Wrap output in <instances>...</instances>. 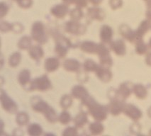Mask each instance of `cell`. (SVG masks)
I'll return each instance as SVG.
<instances>
[{"instance_id":"6da1fadb","label":"cell","mask_w":151,"mask_h":136,"mask_svg":"<svg viewBox=\"0 0 151 136\" xmlns=\"http://www.w3.org/2000/svg\"><path fill=\"white\" fill-rule=\"evenodd\" d=\"M83 105L87 106L89 114L92 116L96 121H103L106 120L108 115V108L99 104L96 102L92 97L88 95L82 100Z\"/></svg>"},{"instance_id":"db71d44e","label":"cell","mask_w":151,"mask_h":136,"mask_svg":"<svg viewBox=\"0 0 151 136\" xmlns=\"http://www.w3.org/2000/svg\"><path fill=\"white\" fill-rule=\"evenodd\" d=\"M150 135H151V130H150Z\"/></svg>"},{"instance_id":"5bb4252c","label":"cell","mask_w":151,"mask_h":136,"mask_svg":"<svg viewBox=\"0 0 151 136\" xmlns=\"http://www.w3.org/2000/svg\"><path fill=\"white\" fill-rule=\"evenodd\" d=\"M114 31L112 28L108 25H104L100 30V39L103 43H110L112 41Z\"/></svg>"},{"instance_id":"681fc988","label":"cell","mask_w":151,"mask_h":136,"mask_svg":"<svg viewBox=\"0 0 151 136\" xmlns=\"http://www.w3.org/2000/svg\"><path fill=\"white\" fill-rule=\"evenodd\" d=\"M147 8H151V0H147Z\"/></svg>"},{"instance_id":"8d00e7d4","label":"cell","mask_w":151,"mask_h":136,"mask_svg":"<svg viewBox=\"0 0 151 136\" xmlns=\"http://www.w3.org/2000/svg\"><path fill=\"white\" fill-rule=\"evenodd\" d=\"M19 6L24 9H28L31 7L33 4V0H18Z\"/></svg>"},{"instance_id":"e0dca14e","label":"cell","mask_w":151,"mask_h":136,"mask_svg":"<svg viewBox=\"0 0 151 136\" xmlns=\"http://www.w3.org/2000/svg\"><path fill=\"white\" fill-rule=\"evenodd\" d=\"M89 95L88 92L84 87L80 86V85H77L75 86L72 89V96L74 98L82 100Z\"/></svg>"},{"instance_id":"603a6c76","label":"cell","mask_w":151,"mask_h":136,"mask_svg":"<svg viewBox=\"0 0 151 136\" xmlns=\"http://www.w3.org/2000/svg\"><path fill=\"white\" fill-rule=\"evenodd\" d=\"M87 122H88V118H87V114L85 112L78 113L74 119V123H75L76 127L80 128H82L84 125L87 124Z\"/></svg>"},{"instance_id":"f5cc1de1","label":"cell","mask_w":151,"mask_h":136,"mask_svg":"<svg viewBox=\"0 0 151 136\" xmlns=\"http://www.w3.org/2000/svg\"><path fill=\"white\" fill-rule=\"evenodd\" d=\"M150 21V29H151V21Z\"/></svg>"},{"instance_id":"7a4b0ae2","label":"cell","mask_w":151,"mask_h":136,"mask_svg":"<svg viewBox=\"0 0 151 136\" xmlns=\"http://www.w3.org/2000/svg\"><path fill=\"white\" fill-rule=\"evenodd\" d=\"M31 102L33 109L36 112L43 113L49 122L54 123L58 121L55 110L41 98L38 97H33L31 99Z\"/></svg>"},{"instance_id":"bcb514c9","label":"cell","mask_w":151,"mask_h":136,"mask_svg":"<svg viewBox=\"0 0 151 136\" xmlns=\"http://www.w3.org/2000/svg\"><path fill=\"white\" fill-rule=\"evenodd\" d=\"M146 17L148 21H151V8H147V12H146Z\"/></svg>"},{"instance_id":"d6a6232c","label":"cell","mask_w":151,"mask_h":136,"mask_svg":"<svg viewBox=\"0 0 151 136\" xmlns=\"http://www.w3.org/2000/svg\"><path fill=\"white\" fill-rule=\"evenodd\" d=\"M60 106L63 109H68L73 104V98L71 96L65 94L60 99Z\"/></svg>"},{"instance_id":"f35d334b","label":"cell","mask_w":151,"mask_h":136,"mask_svg":"<svg viewBox=\"0 0 151 136\" xmlns=\"http://www.w3.org/2000/svg\"><path fill=\"white\" fill-rule=\"evenodd\" d=\"M122 0H109V4L111 8L114 10L122 7Z\"/></svg>"},{"instance_id":"7c38bea8","label":"cell","mask_w":151,"mask_h":136,"mask_svg":"<svg viewBox=\"0 0 151 136\" xmlns=\"http://www.w3.org/2000/svg\"><path fill=\"white\" fill-rule=\"evenodd\" d=\"M112 51L118 56H124L126 53V46L123 40L118 39L109 43Z\"/></svg>"},{"instance_id":"11a10c76","label":"cell","mask_w":151,"mask_h":136,"mask_svg":"<svg viewBox=\"0 0 151 136\" xmlns=\"http://www.w3.org/2000/svg\"><path fill=\"white\" fill-rule=\"evenodd\" d=\"M15 1H18V0H15Z\"/></svg>"},{"instance_id":"83f0119b","label":"cell","mask_w":151,"mask_h":136,"mask_svg":"<svg viewBox=\"0 0 151 136\" xmlns=\"http://www.w3.org/2000/svg\"><path fill=\"white\" fill-rule=\"evenodd\" d=\"M16 121L20 126H24V125H27L29 121V116L27 113L25 112H21L17 114V118H16Z\"/></svg>"},{"instance_id":"f907efd6","label":"cell","mask_w":151,"mask_h":136,"mask_svg":"<svg viewBox=\"0 0 151 136\" xmlns=\"http://www.w3.org/2000/svg\"><path fill=\"white\" fill-rule=\"evenodd\" d=\"M147 113H148L149 117L151 118V107H150V109H149L148 111H147Z\"/></svg>"},{"instance_id":"9a60e30c","label":"cell","mask_w":151,"mask_h":136,"mask_svg":"<svg viewBox=\"0 0 151 136\" xmlns=\"http://www.w3.org/2000/svg\"><path fill=\"white\" fill-rule=\"evenodd\" d=\"M50 12L56 18L63 19L68 13V7L67 4H58L51 9Z\"/></svg>"},{"instance_id":"484cf974","label":"cell","mask_w":151,"mask_h":136,"mask_svg":"<svg viewBox=\"0 0 151 136\" xmlns=\"http://www.w3.org/2000/svg\"><path fill=\"white\" fill-rule=\"evenodd\" d=\"M150 29V21L147 19H146V20H144L140 23L138 29L136 30V32L140 37L143 38L144 35L146 34Z\"/></svg>"},{"instance_id":"52a82bcc","label":"cell","mask_w":151,"mask_h":136,"mask_svg":"<svg viewBox=\"0 0 151 136\" xmlns=\"http://www.w3.org/2000/svg\"><path fill=\"white\" fill-rule=\"evenodd\" d=\"M1 103L3 109L9 113H15L18 110L17 105L3 90L1 91Z\"/></svg>"},{"instance_id":"f1b7e54d","label":"cell","mask_w":151,"mask_h":136,"mask_svg":"<svg viewBox=\"0 0 151 136\" xmlns=\"http://www.w3.org/2000/svg\"><path fill=\"white\" fill-rule=\"evenodd\" d=\"M19 48L22 50H27L31 47V39L29 36H24L18 43Z\"/></svg>"},{"instance_id":"ee69618b","label":"cell","mask_w":151,"mask_h":136,"mask_svg":"<svg viewBox=\"0 0 151 136\" xmlns=\"http://www.w3.org/2000/svg\"><path fill=\"white\" fill-rule=\"evenodd\" d=\"M78 78L79 81H80L81 82H85L87 81V79H88V76L86 74V73H80L78 75Z\"/></svg>"},{"instance_id":"5b68a950","label":"cell","mask_w":151,"mask_h":136,"mask_svg":"<svg viewBox=\"0 0 151 136\" xmlns=\"http://www.w3.org/2000/svg\"><path fill=\"white\" fill-rule=\"evenodd\" d=\"M31 36L33 39L41 44H44L47 42V36L45 35L44 26L41 21H36L33 24Z\"/></svg>"},{"instance_id":"e575fe53","label":"cell","mask_w":151,"mask_h":136,"mask_svg":"<svg viewBox=\"0 0 151 136\" xmlns=\"http://www.w3.org/2000/svg\"><path fill=\"white\" fill-rule=\"evenodd\" d=\"M70 17H71L73 20L78 21L80 20L82 17H83V12L81 10V8L77 7L70 11Z\"/></svg>"},{"instance_id":"2e32d148","label":"cell","mask_w":151,"mask_h":136,"mask_svg":"<svg viewBox=\"0 0 151 136\" xmlns=\"http://www.w3.org/2000/svg\"><path fill=\"white\" fill-rule=\"evenodd\" d=\"M88 16L90 19L97 21H103L106 17L105 12L103 9L97 7L89 8L88 9Z\"/></svg>"},{"instance_id":"d590c367","label":"cell","mask_w":151,"mask_h":136,"mask_svg":"<svg viewBox=\"0 0 151 136\" xmlns=\"http://www.w3.org/2000/svg\"><path fill=\"white\" fill-rule=\"evenodd\" d=\"M70 120H71V117H70V113L67 111H63L61 113L58 118L60 123H62L63 125H67L68 123H69Z\"/></svg>"},{"instance_id":"44dd1931","label":"cell","mask_w":151,"mask_h":136,"mask_svg":"<svg viewBox=\"0 0 151 136\" xmlns=\"http://www.w3.org/2000/svg\"><path fill=\"white\" fill-rule=\"evenodd\" d=\"M29 55L33 60H39L43 56V50L42 48L39 45H35V46H31L29 48Z\"/></svg>"},{"instance_id":"8992f818","label":"cell","mask_w":151,"mask_h":136,"mask_svg":"<svg viewBox=\"0 0 151 136\" xmlns=\"http://www.w3.org/2000/svg\"><path fill=\"white\" fill-rule=\"evenodd\" d=\"M124 101V100H122L119 98L111 99L110 104L107 106L109 112L115 116L122 113L124 111L126 105Z\"/></svg>"},{"instance_id":"7402d4cb","label":"cell","mask_w":151,"mask_h":136,"mask_svg":"<svg viewBox=\"0 0 151 136\" xmlns=\"http://www.w3.org/2000/svg\"><path fill=\"white\" fill-rule=\"evenodd\" d=\"M97 44L92 41H85L80 45V49L87 53H96Z\"/></svg>"},{"instance_id":"60d3db41","label":"cell","mask_w":151,"mask_h":136,"mask_svg":"<svg viewBox=\"0 0 151 136\" xmlns=\"http://www.w3.org/2000/svg\"><path fill=\"white\" fill-rule=\"evenodd\" d=\"M8 11L9 7L7 4H5L4 2H1L0 4V16H1V18H3L5 15H6Z\"/></svg>"},{"instance_id":"30bf717a","label":"cell","mask_w":151,"mask_h":136,"mask_svg":"<svg viewBox=\"0 0 151 136\" xmlns=\"http://www.w3.org/2000/svg\"><path fill=\"white\" fill-rule=\"evenodd\" d=\"M70 45L71 43L68 38H63V39H58L55 48V53L59 57H65L68 53V50Z\"/></svg>"},{"instance_id":"836d02e7","label":"cell","mask_w":151,"mask_h":136,"mask_svg":"<svg viewBox=\"0 0 151 136\" xmlns=\"http://www.w3.org/2000/svg\"><path fill=\"white\" fill-rule=\"evenodd\" d=\"M97 67L98 64H96L95 62L91 59H88L84 62V69L87 72H95Z\"/></svg>"},{"instance_id":"c3c4849f","label":"cell","mask_w":151,"mask_h":136,"mask_svg":"<svg viewBox=\"0 0 151 136\" xmlns=\"http://www.w3.org/2000/svg\"><path fill=\"white\" fill-rule=\"evenodd\" d=\"M63 1L65 4L70 5L71 4H73L74 1H75V0H63Z\"/></svg>"},{"instance_id":"8fae6325","label":"cell","mask_w":151,"mask_h":136,"mask_svg":"<svg viewBox=\"0 0 151 136\" xmlns=\"http://www.w3.org/2000/svg\"><path fill=\"white\" fill-rule=\"evenodd\" d=\"M133 85L131 82H124L121 84L117 90V96L118 98L125 100L131 96L133 92Z\"/></svg>"},{"instance_id":"ba28073f","label":"cell","mask_w":151,"mask_h":136,"mask_svg":"<svg viewBox=\"0 0 151 136\" xmlns=\"http://www.w3.org/2000/svg\"><path fill=\"white\" fill-rule=\"evenodd\" d=\"M123 113L134 121H138L143 116L142 111L137 106L131 104H126Z\"/></svg>"},{"instance_id":"7bdbcfd3","label":"cell","mask_w":151,"mask_h":136,"mask_svg":"<svg viewBox=\"0 0 151 136\" xmlns=\"http://www.w3.org/2000/svg\"><path fill=\"white\" fill-rule=\"evenodd\" d=\"M74 3L79 8H84L87 6V0H75Z\"/></svg>"},{"instance_id":"ab89813d","label":"cell","mask_w":151,"mask_h":136,"mask_svg":"<svg viewBox=\"0 0 151 136\" xmlns=\"http://www.w3.org/2000/svg\"><path fill=\"white\" fill-rule=\"evenodd\" d=\"M78 134L77 129L73 127H69V128H66L63 132V135H77Z\"/></svg>"},{"instance_id":"d6986e66","label":"cell","mask_w":151,"mask_h":136,"mask_svg":"<svg viewBox=\"0 0 151 136\" xmlns=\"http://www.w3.org/2000/svg\"><path fill=\"white\" fill-rule=\"evenodd\" d=\"M63 67L68 72H78L80 69V64L75 59H68L63 63Z\"/></svg>"},{"instance_id":"1f68e13d","label":"cell","mask_w":151,"mask_h":136,"mask_svg":"<svg viewBox=\"0 0 151 136\" xmlns=\"http://www.w3.org/2000/svg\"><path fill=\"white\" fill-rule=\"evenodd\" d=\"M147 50H148V46L144 43L143 40L138 42L136 44V53L138 55H144L147 53Z\"/></svg>"},{"instance_id":"b9f144b4","label":"cell","mask_w":151,"mask_h":136,"mask_svg":"<svg viewBox=\"0 0 151 136\" xmlns=\"http://www.w3.org/2000/svg\"><path fill=\"white\" fill-rule=\"evenodd\" d=\"M12 31L17 34L22 33L24 31V26L19 23H15V24H12Z\"/></svg>"},{"instance_id":"f546056e","label":"cell","mask_w":151,"mask_h":136,"mask_svg":"<svg viewBox=\"0 0 151 136\" xmlns=\"http://www.w3.org/2000/svg\"><path fill=\"white\" fill-rule=\"evenodd\" d=\"M22 60V55L19 53H14L10 56L9 59V64L12 67L18 66Z\"/></svg>"},{"instance_id":"277c9868","label":"cell","mask_w":151,"mask_h":136,"mask_svg":"<svg viewBox=\"0 0 151 136\" xmlns=\"http://www.w3.org/2000/svg\"><path fill=\"white\" fill-rule=\"evenodd\" d=\"M119 33L123 38H125L131 43L136 44L138 42L143 40V38L137 34L136 31H133L129 26L126 24H122L119 27Z\"/></svg>"},{"instance_id":"74e56055","label":"cell","mask_w":151,"mask_h":136,"mask_svg":"<svg viewBox=\"0 0 151 136\" xmlns=\"http://www.w3.org/2000/svg\"><path fill=\"white\" fill-rule=\"evenodd\" d=\"M0 29L1 32H8L9 31H12V24H9L8 22L1 21L0 24Z\"/></svg>"},{"instance_id":"816d5d0a","label":"cell","mask_w":151,"mask_h":136,"mask_svg":"<svg viewBox=\"0 0 151 136\" xmlns=\"http://www.w3.org/2000/svg\"><path fill=\"white\" fill-rule=\"evenodd\" d=\"M148 46H149V48H150V49H151V38L150 39V41H149V43H148Z\"/></svg>"},{"instance_id":"7dc6e473","label":"cell","mask_w":151,"mask_h":136,"mask_svg":"<svg viewBox=\"0 0 151 136\" xmlns=\"http://www.w3.org/2000/svg\"><path fill=\"white\" fill-rule=\"evenodd\" d=\"M93 5H99L101 3L102 0H89Z\"/></svg>"},{"instance_id":"f6af8a7d","label":"cell","mask_w":151,"mask_h":136,"mask_svg":"<svg viewBox=\"0 0 151 136\" xmlns=\"http://www.w3.org/2000/svg\"><path fill=\"white\" fill-rule=\"evenodd\" d=\"M145 63H146L147 65L151 67V52L150 53H148L147 54L146 57H145Z\"/></svg>"},{"instance_id":"3957f363","label":"cell","mask_w":151,"mask_h":136,"mask_svg":"<svg viewBox=\"0 0 151 136\" xmlns=\"http://www.w3.org/2000/svg\"><path fill=\"white\" fill-rule=\"evenodd\" d=\"M29 87L28 91L38 90L40 92H45L51 88V82L49 80L48 76L43 75L38 77L29 82Z\"/></svg>"},{"instance_id":"4316f807","label":"cell","mask_w":151,"mask_h":136,"mask_svg":"<svg viewBox=\"0 0 151 136\" xmlns=\"http://www.w3.org/2000/svg\"><path fill=\"white\" fill-rule=\"evenodd\" d=\"M28 133L31 136H38L41 135L43 132V129L40 125L37 123H33L29 126L27 129Z\"/></svg>"},{"instance_id":"9c48e42d","label":"cell","mask_w":151,"mask_h":136,"mask_svg":"<svg viewBox=\"0 0 151 136\" xmlns=\"http://www.w3.org/2000/svg\"><path fill=\"white\" fill-rule=\"evenodd\" d=\"M65 28L67 32L73 35H82L86 31L85 27L75 20L66 22Z\"/></svg>"},{"instance_id":"4dcf8cb0","label":"cell","mask_w":151,"mask_h":136,"mask_svg":"<svg viewBox=\"0 0 151 136\" xmlns=\"http://www.w3.org/2000/svg\"><path fill=\"white\" fill-rule=\"evenodd\" d=\"M99 61L100 64L106 68H110L113 64V60H112L110 54L99 57Z\"/></svg>"},{"instance_id":"cb8c5ba5","label":"cell","mask_w":151,"mask_h":136,"mask_svg":"<svg viewBox=\"0 0 151 136\" xmlns=\"http://www.w3.org/2000/svg\"><path fill=\"white\" fill-rule=\"evenodd\" d=\"M89 131L92 135H100L104 130V127L100 123V121H96L91 123L89 127Z\"/></svg>"},{"instance_id":"ac0fdd59","label":"cell","mask_w":151,"mask_h":136,"mask_svg":"<svg viewBox=\"0 0 151 136\" xmlns=\"http://www.w3.org/2000/svg\"><path fill=\"white\" fill-rule=\"evenodd\" d=\"M60 66L58 59L56 57H50L45 61V69L48 72H52L57 70Z\"/></svg>"},{"instance_id":"4fadbf2b","label":"cell","mask_w":151,"mask_h":136,"mask_svg":"<svg viewBox=\"0 0 151 136\" xmlns=\"http://www.w3.org/2000/svg\"><path fill=\"white\" fill-rule=\"evenodd\" d=\"M96 75L103 82H109L112 79V72H111L109 68H106L100 65H98L95 70Z\"/></svg>"},{"instance_id":"d4e9b609","label":"cell","mask_w":151,"mask_h":136,"mask_svg":"<svg viewBox=\"0 0 151 136\" xmlns=\"http://www.w3.org/2000/svg\"><path fill=\"white\" fill-rule=\"evenodd\" d=\"M30 77H31L30 71L28 70V69H24V70H22L19 74V82L20 83L23 87L26 86V84H29L30 82Z\"/></svg>"},{"instance_id":"ffe728a7","label":"cell","mask_w":151,"mask_h":136,"mask_svg":"<svg viewBox=\"0 0 151 136\" xmlns=\"http://www.w3.org/2000/svg\"><path fill=\"white\" fill-rule=\"evenodd\" d=\"M133 92L137 98L139 99H145L147 95V89L141 84L133 85Z\"/></svg>"}]
</instances>
